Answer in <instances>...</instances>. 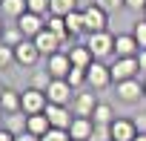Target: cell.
Returning <instances> with one entry per match:
<instances>
[{
	"mask_svg": "<svg viewBox=\"0 0 146 141\" xmlns=\"http://www.w3.org/2000/svg\"><path fill=\"white\" fill-rule=\"evenodd\" d=\"M86 46H89V52L95 55V60H103V58H109V55H115V35L106 29V32H92L89 38H86Z\"/></svg>",
	"mask_w": 146,
	"mask_h": 141,
	"instance_id": "6da1fadb",
	"label": "cell"
},
{
	"mask_svg": "<svg viewBox=\"0 0 146 141\" xmlns=\"http://www.w3.org/2000/svg\"><path fill=\"white\" fill-rule=\"evenodd\" d=\"M80 12H83V20H86V35H92V32H106V26H109V12H103L98 3H89V6H83Z\"/></svg>",
	"mask_w": 146,
	"mask_h": 141,
	"instance_id": "7a4b0ae2",
	"label": "cell"
},
{
	"mask_svg": "<svg viewBox=\"0 0 146 141\" xmlns=\"http://www.w3.org/2000/svg\"><path fill=\"white\" fill-rule=\"evenodd\" d=\"M109 66H112V81H115V84L132 81V78H137V72H140L137 58H115V63H109Z\"/></svg>",
	"mask_w": 146,
	"mask_h": 141,
	"instance_id": "3957f363",
	"label": "cell"
},
{
	"mask_svg": "<svg viewBox=\"0 0 146 141\" xmlns=\"http://www.w3.org/2000/svg\"><path fill=\"white\" fill-rule=\"evenodd\" d=\"M72 95H75V89L69 87L66 78H54V81L49 84V89H46L49 104H60V107H69V101H75Z\"/></svg>",
	"mask_w": 146,
	"mask_h": 141,
	"instance_id": "277c9868",
	"label": "cell"
},
{
	"mask_svg": "<svg viewBox=\"0 0 146 141\" xmlns=\"http://www.w3.org/2000/svg\"><path fill=\"white\" fill-rule=\"evenodd\" d=\"M15 23H17V29L23 32V38H29V40H32V38H37V35L46 29V17H40V15H35V12L20 15Z\"/></svg>",
	"mask_w": 146,
	"mask_h": 141,
	"instance_id": "5b68a950",
	"label": "cell"
},
{
	"mask_svg": "<svg viewBox=\"0 0 146 141\" xmlns=\"http://www.w3.org/2000/svg\"><path fill=\"white\" fill-rule=\"evenodd\" d=\"M40 58H43V55L37 52L35 40H29V38H26L23 43H17V46H15V63H17V66H26V69H32V66L40 60Z\"/></svg>",
	"mask_w": 146,
	"mask_h": 141,
	"instance_id": "8992f818",
	"label": "cell"
},
{
	"mask_svg": "<svg viewBox=\"0 0 146 141\" xmlns=\"http://www.w3.org/2000/svg\"><path fill=\"white\" fill-rule=\"evenodd\" d=\"M46 107H49V98H46V92H40V89H35V87H29V89L23 92V112H26V115L46 112Z\"/></svg>",
	"mask_w": 146,
	"mask_h": 141,
	"instance_id": "52a82bcc",
	"label": "cell"
},
{
	"mask_svg": "<svg viewBox=\"0 0 146 141\" xmlns=\"http://www.w3.org/2000/svg\"><path fill=\"white\" fill-rule=\"evenodd\" d=\"M109 84H115L112 81V66H106L103 60H95L89 66V87L92 89H106Z\"/></svg>",
	"mask_w": 146,
	"mask_h": 141,
	"instance_id": "ba28073f",
	"label": "cell"
},
{
	"mask_svg": "<svg viewBox=\"0 0 146 141\" xmlns=\"http://www.w3.org/2000/svg\"><path fill=\"white\" fill-rule=\"evenodd\" d=\"M115 95H117L123 104H135V101L146 98V95H143V84H140L137 78H132V81H123V84H115Z\"/></svg>",
	"mask_w": 146,
	"mask_h": 141,
	"instance_id": "9c48e42d",
	"label": "cell"
},
{
	"mask_svg": "<svg viewBox=\"0 0 146 141\" xmlns=\"http://www.w3.org/2000/svg\"><path fill=\"white\" fill-rule=\"evenodd\" d=\"M32 40H35L37 52H40V55H46V58H49V55H54V52H63V40H60L54 32H49V29H43V32H40L37 38H32Z\"/></svg>",
	"mask_w": 146,
	"mask_h": 141,
	"instance_id": "30bf717a",
	"label": "cell"
},
{
	"mask_svg": "<svg viewBox=\"0 0 146 141\" xmlns=\"http://www.w3.org/2000/svg\"><path fill=\"white\" fill-rule=\"evenodd\" d=\"M137 138V124L132 118H115L112 121V141H135Z\"/></svg>",
	"mask_w": 146,
	"mask_h": 141,
	"instance_id": "8fae6325",
	"label": "cell"
},
{
	"mask_svg": "<svg viewBox=\"0 0 146 141\" xmlns=\"http://www.w3.org/2000/svg\"><path fill=\"white\" fill-rule=\"evenodd\" d=\"M100 101L92 95V92H75V101H72V109H75V115L78 118H92V112H95V107H98Z\"/></svg>",
	"mask_w": 146,
	"mask_h": 141,
	"instance_id": "7c38bea8",
	"label": "cell"
},
{
	"mask_svg": "<svg viewBox=\"0 0 146 141\" xmlns=\"http://www.w3.org/2000/svg\"><path fill=\"white\" fill-rule=\"evenodd\" d=\"M46 118H49V124L52 127H57V130H69L72 127V112H69V107H60V104H49L46 107Z\"/></svg>",
	"mask_w": 146,
	"mask_h": 141,
	"instance_id": "4fadbf2b",
	"label": "cell"
},
{
	"mask_svg": "<svg viewBox=\"0 0 146 141\" xmlns=\"http://www.w3.org/2000/svg\"><path fill=\"white\" fill-rule=\"evenodd\" d=\"M46 69L52 72V78H66L69 69H72V60H69V52H54L46 58Z\"/></svg>",
	"mask_w": 146,
	"mask_h": 141,
	"instance_id": "5bb4252c",
	"label": "cell"
},
{
	"mask_svg": "<svg viewBox=\"0 0 146 141\" xmlns=\"http://www.w3.org/2000/svg\"><path fill=\"white\" fill-rule=\"evenodd\" d=\"M0 112L3 115H12V112H23V92L6 87L3 95H0Z\"/></svg>",
	"mask_w": 146,
	"mask_h": 141,
	"instance_id": "9a60e30c",
	"label": "cell"
},
{
	"mask_svg": "<svg viewBox=\"0 0 146 141\" xmlns=\"http://www.w3.org/2000/svg\"><path fill=\"white\" fill-rule=\"evenodd\" d=\"M140 46L135 40V35H115V58H137Z\"/></svg>",
	"mask_w": 146,
	"mask_h": 141,
	"instance_id": "2e32d148",
	"label": "cell"
},
{
	"mask_svg": "<svg viewBox=\"0 0 146 141\" xmlns=\"http://www.w3.org/2000/svg\"><path fill=\"white\" fill-rule=\"evenodd\" d=\"M92 132H95V121H92V118H78V115H75V121H72V127H69L72 141H89Z\"/></svg>",
	"mask_w": 146,
	"mask_h": 141,
	"instance_id": "e0dca14e",
	"label": "cell"
},
{
	"mask_svg": "<svg viewBox=\"0 0 146 141\" xmlns=\"http://www.w3.org/2000/svg\"><path fill=\"white\" fill-rule=\"evenodd\" d=\"M69 60H72V66H83V69H89V66L95 63V55L89 52L86 43H80V46H72V49H69Z\"/></svg>",
	"mask_w": 146,
	"mask_h": 141,
	"instance_id": "ac0fdd59",
	"label": "cell"
},
{
	"mask_svg": "<svg viewBox=\"0 0 146 141\" xmlns=\"http://www.w3.org/2000/svg\"><path fill=\"white\" fill-rule=\"evenodd\" d=\"M66 81H69V87L75 89V92H80V89L89 84V69H83V66H72L69 75H66Z\"/></svg>",
	"mask_w": 146,
	"mask_h": 141,
	"instance_id": "d6986e66",
	"label": "cell"
},
{
	"mask_svg": "<svg viewBox=\"0 0 146 141\" xmlns=\"http://www.w3.org/2000/svg\"><path fill=\"white\" fill-rule=\"evenodd\" d=\"M0 12H3L6 17H12V20H17L20 15L29 12V3L26 0H3V3H0Z\"/></svg>",
	"mask_w": 146,
	"mask_h": 141,
	"instance_id": "ffe728a7",
	"label": "cell"
},
{
	"mask_svg": "<svg viewBox=\"0 0 146 141\" xmlns=\"http://www.w3.org/2000/svg\"><path fill=\"white\" fill-rule=\"evenodd\" d=\"M117 115H115V109H112V104H98L95 107V112H92V121L95 124H100V127H112V121H115Z\"/></svg>",
	"mask_w": 146,
	"mask_h": 141,
	"instance_id": "44dd1931",
	"label": "cell"
},
{
	"mask_svg": "<svg viewBox=\"0 0 146 141\" xmlns=\"http://www.w3.org/2000/svg\"><path fill=\"white\" fill-rule=\"evenodd\" d=\"M9 132H15V135H20V132H26V127H29V115L26 112H12V115H6V124H3Z\"/></svg>",
	"mask_w": 146,
	"mask_h": 141,
	"instance_id": "7402d4cb",
	"label": "cell"
},
{
	"mask_svg": "<svg viewBox=\"0 0 146 141\" xmlns=\"http://www.w3.org/2000/svg\"><path fill=\"white\" fill-rule=\"evenodd\" d=\"M29 132H35V135H46L49 130H52V124H49V118H46V112H37V115H29V127H26Z\"/></svg>",
	"mask_w": 146,
	"mask_h": 141,
	"instance_id": "603a6c76",
	"label": "cell"
},
{
	"mask_svg": "<svg viewBox=\"0 0 146 141\" xmlns=\"http://www.w3.org/2000/svg\"><path fill=\"white\" fill-rule=\"evenodd\" d=\"M66 29H69L72 38H78V35L86 32V20H83V12H80V9L72 12V15H66Z\"/></svg>",
	"mask_w": 146,
	"mask_h": 141,
	"instance_id": "cb8c5ba5",
	"label": "cell"
},
{
	"mask_svg": "<svg viewBox=\"0 0 146 141\" xmlns=\"http://www.w3.org/2000/svg\"><path fill=\"white\" fill-rule=\"evenodd\" d=\"M78 9H80V6H78V0H52V9H49V15L66 17V15L78 12Z\"/></svg>",
	"mask_w": 146,
	"mask_h": 141,
	"instance_id": "d4e9b609",
	"label": "cell"
},
{
	"mask_svg": "<svg viewBox=\"0 0 146 141\" xmlns=\"http://www.w3.org/2000/svg\"><path fill=\"white\" fill-rule=\"evenodd\" d=\"M26 38H23V32L17 29V26H6V32H3V40H0V43H6V46H17V43H23Z\"/></svg>",
	"mask_w": 146,
	"mask_h": 141,
	"instance_id": "484cf974",
	"label": "cell"
},
{
	"mask_svg": "<svg viewBox=\"0 0 146 141\" xmlns=\"http://www.w3.org/2000/svg\"><path fill=\"white\" fill-rule=\"evenodd\" d=\"M52 81H54V78H52L49 69H43V72H35V75H32V87H35V89H40V92H46Z\"/></svg>",
	"mask_w": 146,
	"mask_h": 141,
	"instance_id": "4316f807",
	"label": "cell"
},
{
	"mask_svg": "<svg viewBox=\"0 0 146 141\" xmlns=\"http://www.w3.org/2000/svg\"><path fill=\"white\" fill-rule=\"evenodd\" d=\"M29 3V12L40 15V17H49V9H52V0H26Z\"/></svg>",
	"mask_w": 146,
	"mask_h": 141,
	"instance_id": "83f0119b",
	"label": "cell"
},
{
	"mask_svg": "<svg viewBox=\"0 0 146 141\" xmlns=\"http://www.w3.org/2000/svg\"><path fill=\"white\" fill-rule=\"evenodd\" d=\"M12 63H15V49L6 46V43H0V72H3V69H9Z\"/></svg>",
	"mask_w": 146,
	"mask_h": 141,
	"instance_id": "f1b7e54d",
	"label": "cell"
},
{
	"mask_svg": "<svg viewBox=\"0 0 146 141\" xmlns=\"http://www.w3.org/2000/svg\"><path fill=\"white\" fill-rule=\"evenodd\" d=\"M132 35H135L137 46H140V49H146V20H137V23H135V29H132Z\"/></svg>",
	"mask_w": 146,
	"mask_h": 141,
	"instance_id": "f546056e",
	"label": "cell"
},
{
	"mask_svg": "<svg viewBox=\"0 0 146 141\" xmlns=\"http://www.w3.org/2000/svg\"><path fill=\"white\" fill-rule=\"evenodd\" d=\"M43 141H72V135H69V130H57V127H52V130L43 135Z\"/></svg>",
	"mask_w": 146,
	"mask_h": 141,
	"instance_id": "4dcf8cb0",
	"label": "cell"
},
{
	"mask_svg": "<svg viewBox=\"0 0 146 141\" xmlns=\"http://www.w3.org/2000/svg\"><path fill=\"white\" fill-rule=\"evenodd\" d=\"M89 141H112V127H100V124H95V132H92Z\"/></svg>",
	"mask_w": 146,
	"mask_h": 141,
	"instance_id": "1f68e13d",
	"label": "cell"
},
{
	"mask_svg": "<svg viewBox=\"0 0 146 141\" xmlns=\"http://www.w3.org/2000/svg\"><path fill=\"white\" fill-rule=\"evenodd\" d=\"M95 3H98L103 12H117V9H123V6H126L123 0H95Z\"/></svg>",
	"mask_w": 146,
	"mask_h": 141,
	"instance_id": "d6a6232c",
	"label": "cell"
},
{
	"mask_svg": "<svg viewBox=\"0 0 146 141\" xmlns=\"http://www.w3.org/2000/svg\"><path fill=\"white\" fill-rule=\"evenodd\" d=\"M126 3V9H132V12H143L146 9V0H123Z\"/></svg>",
	"mask_w": 146,
	"mask_h": 141,
	"instance_id": "836d02e7",
	"label": "cell"
},
{
	"mask_svg": "<svg viewBox=\"0 0 146 141\" xmlns=\"http://www.w3.org/2000/svg\"><path fill=\"white\" fill-rule=\"evenodd\" d=\"M15 141H43V138H40V135H35V132H29V130H26V132H20V135H15Z\"/></svg>",
	"mask_w": 146,
	"mask_h": 141,
	"instance_id": "e575fe53",
	"label": "cell"
},
{
	"mask_svg": "<svg viewBox=\"0 0 146 141\" xmlns=\"http://www.w3.org/2000/svg\"><path fill=\"white\" fill-rule=\"evenodd\" d=\"M137 66H140V72H146V49L137 52Z\"/></svg>",
	"mask_w": 146,
	"mask_h": 141,
	"instance_id": "d590c367",
	"label": "cell"
},
{
	"mask_svg": "<svg viewBox=\"0 0 146 141\" xmlns=\"http://www.w3.org/2000/svg\"><path fill=\"white\" fill-rule=\"evenodd\" d=\"M0 141H15V132H9L6 127H0Z\"/></svg>",
	"mask_w": 146,
	"mask_h": 141,
	"instance_id": "8d00e7d4",
	"label": "cell"
},
{
	"mask_svg": "<svg viewBox=\"0 0 146 141\" xmlns=\"http://www.w3.org/2000/svg\"><path fill=\"white\" fill-rule=\"evenodd\" d=\"M3 32H6V23H3V17H0V40H3Z\"/></svg>",
	"mask_w": 146,
	"mask_h": 141,
	"instance_id": "74e56055",
	"label": "cell"
},
{
	"mask_svg": "<svg viewBox=\"0 0 146 141\" xmlns=\"http://www.w3.org/2000/svg\"><path fill=\"white\" fill-rule=\"evenodd\" d=\"M135 141H146V132H137V138Z\"/></svg>",
	"mask_w": 146,
	"mask_h": 141,
	"instance_id": "f35d334b",
	"label": "cell"
},
{
	"mask_svg": "<svg viewBox=\"0 0 146 141\" xmlns=\"http://www.w3.org/2000/svg\"><path fill=\"white\" fill-rule=\"evenodd\" d=\"M143 95H146V81H143Z\"/></svg>",
	"mask_w": 146,
	"mask_h": 141,
	"instance_id": "ab89813d",
	"label": "cell"
},
{
	"mask_svg": "<svg viewBox=\"0 0 146 141\" xmlns=\"http://www.w3.org/2000/svg\"><path fill=\"white\" fill-rule=\"evenodd\" d=\"M3 89H6V87H0V95H3Z\"/></svg>",
	"mask_w": 146,
	"mask_h": 141,
	"instance_id": "60d3db41",
	"label": "cell"
},
{
	"mask_svg": "<svg viewBox=\"0 0 146 141\" xmlns=\"http://www.w3.org/2000/svg\"><path fill=\"white\" fill-rule=\"evenodd\" d=\"M143 20H146V9H143Z\"/></svg>",
	"mask_w": 146,
	"mask_h": 141,
	"instance_id": "b9f144b4",
	"label": "cell"
},
{
	"mask_svg": "<svg viewBox=\"0 0 146 141\" xmlns=\"http://www.w3.org/2000/svg\"><path fill=\"white\" fill-rule=\"evenodd\" d=\"M0 115H3V112H0ZM0 127H3V124H0Z\"/></svg>",
	"mask_w": 146,
	"mask_h": 141,
	"instance_id": "7bdbcfd3",
	"label": "cell"
},
{
	"mask_svg": "<svg viewBox=\"0 0 146 141\" xmlns=\"http://www.w3.org/2000/svg\"><path fill=\"white\" fill-rule=\"evenodd\" d=\"M0 3H3V0H0Z\"/></svg>",
	"mask_w": 146,
	"mask_h": 141,
	"instance_id": "ee69618b",
	"label": "cell"
}]
</instances>
